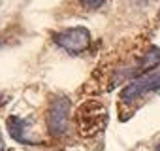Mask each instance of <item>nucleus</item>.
<instances>
[{
  "mask_svg": "<svg viewBox=\"0 0 160 151\" xmlns=\"http://www.w3.org/2000/svg\"><path fill=\"white\" fill-rule=\"evenodd\" d=\"M8 130H10V134H12L13 140L21 142V143H30V140L25 136V132H27V123H25L23 119L12 115V117L8 119Z\"/></svg>",
  "mask_w": 160,
  "mask_h": 151,
  "instance_id": "5",
  "label": "nucleus"
},
{
  "mask_svg": "<svg viewBox=\"0 0 160 151\" xmlns=\"http://www.w3.org/2000/svg\"><path fill=\"white\" fill-rule=\"evenodd\" d=\"M53 40L58 47L75 55V53L85 51L91 45V32L85 27H73V29H68V30H62V32L55 34Z\"/></svg>",
  "mask_w": 160,
  "mask_h": 151,
  "instance_id": "3",
  "label": "nucleus"
},
{
  "mask_svg": "<svg viewBox=\"0 0 160 151\" xmlns=\"http://www.w3.org/2000/svg\"><path fill=\"white\" fill-rule=\"evenodd\" d=\"M136 2H139V4H145V2H149V0H136Z\"/></svg>",
  "mask_w": 160,
  "mask_h": 151,
  "instance_id": "9",
  "label": "nucleus"
},
{
  "mask_svg": "<svg viewBox=\"0 0 160 151\" xmlns=\"http://www.w3.org/2000/svg\"><path fill=\"white\" fill-rule=\"evenodd\" d=\"M160 93V66H154L147 72H143L141 76L134 78L122 91L119 96V102L122 106H136L139 100Z\"/></svg>",
  "mask_w": 160,
  "mask_h": 151,
  "instance_id": "1",
  "label": "nucleus"
},
{
  "mask_svg": "<svg viewBox=\"0 0 160 151\" xmlns=\"http://www.w3.org/2000/svg\"><path fill=\"white\" fill-rule=\"evenodd\" d=\"M75 119H77L79 132L85 134V136H92V134H98L106 127L108 110L104 108V104H100L96 100H89V102L79 106V110L75 113Z\"/></svg>",
  "mask_w": 160,
  "mask_h": 151,
  "instance_id": "2",
  "label": "nucleus"
},
{
  "mask_svg": "<svg viewBox=\"0 0 160 151\" xmlns=\"http://www.w3.org/2000/svg\"><path fill=\"white\" fill-rule=\"evenodd\" d=\"M79 2H81V6L87 8V10H98L108 2V0H79Z\"/></svg>",
  "mask_w": 160,
  "mask_h": 151,
  "instance_id": "6",
  "label": "nucleus"
},
{
  "mask_svg": "<svg viewBox=\"0 0 160 151\" xmlns=\"http://www.w3.org/2000/svg\"><path fill=\"white\" fill-rule=\"evenodd\" d=\"M2 147H4V143H2V136H0V151H2Z\"/></svg>",
  "mask_w": 160,
  "mask_h": 151,
  "instance_id": "8",
  "label": "nucleus"
},
{
  "mask_svg": "<svg viewBox=\"0 0 160 151\" xmlns=\"http://www.w3.org/2000/svg\"><path fill=\"white\" fill-rule=\"evenodd\" d=\"M154 151H160V145H158V147H156V149H154Z\"/></svg>",
  "mask_w": 160,
  "mask_h": 151,
  "instance_id": "10",
  "label": "nucleus"
},
{
  "mask_svg": "<svg viewBox=\"0 0 160 151\" xmlns=\"http://www.w3.org/2000/svg\"><path fill=\"white\" fill-rule=\"evenodd\" d=\"M70 100L66 96H57L47 110V128L53 136H62L68 128Z\"/></svg>",
  "mask_w": 160,
  "mask_h": 151,
  "instance_id": "4",
  "label": "nucleus"
},
{
  "mask_svg": "<svg viewBox=\"0 0 160 151\" xmlns=\"http://www.w3.org/2000/svg\"><path fill=\"white\" fill-rule=\"evenodd\" d=\"M4 102H6V98H4V96H2V95H0V106H2V104H4Z\"/></svg>",
  "mask_w": 160,
  "mask_h": 151,
  "instance_id": "7",
  "label": "nucleus"
}]
</instances>
